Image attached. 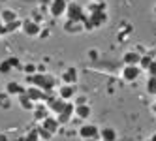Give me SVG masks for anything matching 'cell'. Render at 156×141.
Masks as SVG:
<instances>
[{
  "label": "cell",
  "instance_id": "1",
  "mask_svg": "<svg viewBox=\"0 0 156 141\" xmlns=\"http://www.w3.org/2000/svg\"><path fill=\"white\" fill-rule=\"evenodd\" d=\"M27 83H32L34 86L41 90H53L55 89V79L51 77L49 73H32L27 75Z\"/></svg>",
  "mask_w": 156,
  "mask_h": 141
},
{
  "label": "cell",
  "instance_id": "2",
  "mask_svg": "<svg viewBox=\"0 0 156 141\" xmlns=\"http://www.w3.org/2000/svg\"><path fill=\"white\" fill-rule=\"evenodd\" d=\"M66 15H68L70 21H77V23H85V12H83V8L77 4V2H70L68 8H66Z\"/></svg>",
  "mask_w": 156,
  "mask_h": 141
},
{
  "label": "cell",
  "instance_id": "3",
  "mask_svg": "<svg viewBox=\"0 0 156 141\" xmlns=\"http://www.w3.org/2000/svg\"><path fill=\"white\" fill-rule=\"evenodd\" d=\"M79 136L83 139H98L100 137V130L94 124H83L79 128Z\"/></svg>",
  "mask_w": 156,
  "mask_h": 141
},
{
  "label": "cell",
  "instance_id": "4",
  "mask_svg": "<svg viewBox=\"0 0 156 141\" xmlns=\"http://www.w3.org/2000/svg\"><path fill=\"white\" fill-rule=\"evenodd\" d=\"M75 113V105L73 104H70V102H66V105H64V109L58 113V117H57V121H58V124H66V122H70V118H72V115Z\"/></svg>",
  "mask_w": 156,
  "mask_h": 141
},
{
  "label": "cell",
  "instance_id": "5",
  "mask_svg": "<svg viewBox=\"0 0 156 141\" xmlns=\"http://www.w3.org/2000/svg\"><path fill=\"white\" fill-rule=\"evenodd\" d=\"M66 8H68V0H53L51 15L53 17H60L62 13H66Z\"/></svg>",
  "mask_w": 156,
  "mask_h": 141
},
{
  "label": "cell",
  "instance_id": "6",
  "mask_svg": "<svg viewBox=\"0 0 156 141\" xmlns=\"http://www.w3.org/2000/svg\"><path fill=\"white\" fill-rule=\"evenodd\" d=\"M25 94L28 96L32 102H43V100H45V90L38 89V86H28V89L25 90Z\"/></svg>",
  "mask_w": 156,
  "mask_h": 141
},
{
  "label": "cell",
  "instance_id": "7",
  "mask_svg": "<svg viewBox=\"0 0 156 141\" xmlns=\"http://www.w3.org/2000/svg\"><path fill=\"white\" fill-rule=\"evenodd\" d=\"M21 26H23V32H25L27 36H38L40 32H41L40 26H38V23H34V21H25Z\"/></svg>",
  "mask_w": 156,
  "mask_h": 141
},
{
  "label": "cell",
  "instance_id": "8",
  "mask_svg": "<svg viewBox=\"0 0 156 141\" xmlns=\"http://www.w3.org/2000/svg\"><path fill=\"white\" fill-rule=\"evenodd\" d=\"M139 72H141L139 66H126L124 72H122V77H124L126 81H136L139 77Z\"/></svg>",
  "mask_w": 156,
  "mask_h": 141
},
{
  "label": "cell",
  "instance_id": "9",
  "mask_svg": "<svg viewBox=\"0 0 156 141\" xmlns=\"http://www.w3.org/2000/svg\"><path fill=\"white\" fill-rule=\"evenodd\" d=\"M58 121H57V118H53V117H45V118H43V130H47V132L49 134H55V132H57V130H58Z\"/></svg>",
  "mask_w": 156,
  "mask_h": 141
},
{
  "label": "cell",
  "instance_id": "10",
  "mask_svg": "<svg viewBox=\"0 0 156 141\" xmlns=\"http://www.w3.org/2000/svg\"><path fill=\"white\" fill-rule=\"evenodd\" d=\"M47 105H49V109L53 111V113H60L62 109H64V105H66V100H62V98H53V100H49L47 102Z\"/></svg>",
  "mask_w": 156,
  "mask_h": 141
},
{
  "label": "cell",
  "instance_id": "11",
  "mask_svg": "<svg viewBox=\"0 0 156 141\" xmlns=\"http://www.w3.org/2000/svg\"><path fill=\"white\" fill-rule=\"evenodd\" d=\"M62 81L66 85H75V81H77V70L75 68H68L62 73Z\"/></svg>",
  "mask_w": 156,
  "mask_h": 141
},
{
  "label": "cell",
  "instance_id": "12",
  "mask_svg": "<svg viewBox=\"0 0 156 141\" xmlns=\"http://www.w3.org/2000/svg\"><path fill=\"white\" fill-rule=\"evenodd\" d=\"M139 60H141L139 53L130 51V53H126V55H124V64H126V66H139Z\"/></svg>",
  "mask_w": 156,
  "mask_h": 141
},
{
  "label": "cell",
  "instance_id": "13",
  "mask_svg": "<svg viewBox=\"0 0 156 141\" xmlns=\"http://www.w3.org/2000/svg\"><path fill=\"white\" fill-rule=\"evenodd\" d=\"M75 96V86L73 85H66V86H60V94H58V98L62 100H70Z\"/></svg>",
  "mask_w": 156,
  "mask_h": 141
},
{
  "label": "cell",
  "instance_id": "14",
  "mask_svg": "<svg viewBox=\"0 0 156 141\" xmlns=\"http://www.w3.org/2000/svg\"><path fill=\"white\" fill-rule=\"evenodd\" d=\"M100 137H102V141H117V132L113 128H104L100 130Z\"/></svg>",
  "mask_w": 156,
  "mask_h": 141
},
{
  "label": "cell",
  "instance_id": "15",
  "mask_svg": "<svg viewBox=\"0 0 156 141\" xmlns=\"http://www.w3.org/2000/svg\"><path fill=\"white\" fill-rule=\"evenodd\" d=\"M27 89H23V86H21L19 83H15V81H12V83H8V86H6V92L8 94H23Z\"/></svg>",
  "mask_w": 156,
  "mask_h": 141
},
{
  "label": "cell",
  "instance_id": "16",
  "mask_svg": "<svg viewBox=\"0 0 156 141\" xmlns=\"http://www.w3.org/2000/svg\"><path fill=\"white\" fill-rule=\"evenodd\" d=\"M75 115L79 117V118H88V117H90V107H88L87 104L75 105Z\"/></svg>",
  "mask_w": 156,
  "mask_h": 141
},
{
  "label": "cell",
  "instance_id": "17",
  "mask_svg": "<svg viewBox=\"0 0 156 141\" xmlns=\"http://www.w3.org/2000/svg\"><path fill=\"white\" fill-rule=\"evenodd\" d=\"M19 102H21V107H23V109H27V111L34 109V102H32L25 92H23V94H19Z\"/></svg>",
  "mask_w": 156,
  "mask_h": 141
},
{
  "label": "cell",
  "instance_id": "18",
  "mask_svg": "<svg viewBox=\"0 0 156 141\" xmlns=\"http://www.w3.org/2000/svg\"><path fill=\"white\" fill-rule=\"evenodd\" d=\"M64 30L66 32H81L83 30V23H77V21H70L68 19V23H66Z\"/></svg>",
  "mask_w": 156,
  "mask_h": 141
},
{
  "label": "cell",
  "instance_id": "19",
  "mask_svg": "<svg viewBox=\"0 0 156 141\" xmlns=\"http://www.w3.org/2000/svg\"><path fill=\"white\" fill-rule=\"evenodd\" d=\"M2 21L8 25V23H13V21H17V15L15 12H12V9H4L2 12Z\"/></svg>",
  "mask_w": 156,
  "mask_h": 141
},
{
  "label": "cell",
  "instance_id": "20",
  "mask_svg": "<svg viewBox=\"0 0 156 141\" xmlns=\"http://www.w3.org/2000/svg\"><path fill=\"white\" fill-rule=\"evenodd\" d=\"M34 115H36V118H38V121H43V118L47 117V109H45V107H43V105H40L38 109L34 111Z\"/></svg>",
  "mask_w": 156,
  "mask_h": 141
},
{
  "label": "cell",
  "instance_id": "21",
  "mask_svg": "<svg viewBox=\"0 0 156 141\" xmlns=\"http://www.w3.org/2000/svg\"><path fill=\"white\" fill-rule=\"evenodd\" d=\"M151 62H152V57H151V55L141 57V60H139V68H145V70H147V68L151 66Z\"/></svg>",
  "mask_w": 156,
  "mask_h": 141
},
{
  "label": "cell",
  "instance_id": "22",
  "mask_svg": "<svg viewBox=\"0 0 156 141\" xmlns=\"http://www.w3.org/2000/svg\"><path fill=\"white\" fill-rule=\"evenodd\" d=\"M147 90H149V94H156V77H149Z\"/></svg>",
  "mask_w": 156,
  "mask_h": 141
},
{
  "label": "cell",
  "instance_id": "23",
  "mask_svg": "<svg viewBox=\"0 0 156 141\" xmlns=\"http://www.w3.org/2000/svg\"><path fill=\"white\" fill-rule=\"evenodd\" d=\"M9 70H12V64H9V62H2V64H0V72H2V73H8Z\"/></svg>",
  "mask_w": 156,
  "mask_h": 141
},
{
  "label": "cell",
  "instance_id": "24",
  "mask_svg": "<svg viewBox=\"0 0 156 141\" xmlns=\"http://www.w3.org/2000/svg\"><path fill=\"white\" fill-rule=\"evenodd\" d=\"M38 137H40L38 130H34V132H30V134L27 136V141H38Z\"/></svg>",
  "mask_w": 156,
  "mask_h": 141
},
{
  "label": "cell",
  "instance_id": "25",
  "mask_svg": "<svg viewBox=\"0 0 156 141\" xmlns=\"http://www.w3.org/2000/svg\"><path fill=\"white\" fill-rule=\"evenodd\" d=\"M147 70H149V73H151V77H156V60L151 62V66H149Z\"/></svg>",
  "mask_w": 156,
  "mask_h": 141
},
{
  "label": "cell",
  "instance_id": "26",
  "mask_svg": "<svg viewBox=\"0 0 156 141\" xmlns=\"http://www.w3.org/2000/svg\"><path fill=\"white\" fill-rule=\"evenodd\" d=\"M25 72H27V75H32V73L36 72V66H34V64H28V66L25 68Z\"/></svg>",
  "mask_w": 156,
  "mask_h": 141
},
{
  "label": "cell",
  "instance_id": "27",
  "mask_svg": "<svg viewBox=\"0 0 156 141\" xmlns=\"http://www.w3.org/2000/svg\"><path fill=\"white\" fill-rule=\"evenodd\" d=\"M83 104H87V98L85 96H79V98L75 100V105H83Z\"/></svg>",
  "mask_w": 156,
  "mask_h": 141
},
{
  "label": "cell",
  "instance_id": "28",
  "mask_svg": "<svg viewBox=\"0 0 156 141\" xmlns=\"http://www.w3.org/2000/svg\"><path fill=\"white\" fill-rule=\"evenodd\" d=\"M8 62H9V64H12V68H13V66H15V68L19 66V60H17V58H9Z\"/></svg>",
  "mask_w": 156,
  "mask_h": 141
},
{
  "label": "cell",
  "instance_id": "29",
  "mask_svg": "<svg viewBox=\"0 0 156 141\" xmlns=\"http://www.w3.org/2000/svg\"><path fill=\"white\" fill-rule=\"evenodd\" d=\"M0 34H6V26L4 25H0Z\"/></svg>",
  "mask_w": 156,
  "mask_h": 141
},
{
  "label": "cell",
  "instance_id": "30",
  "mask_svg": "<svg viewBox=\"0 0 156 141\" xmlns=\"http://www.w3.org/2000/svg\"><path fill=\"white\" fill-rule=\"evenodd\" d=\"M151 109H152V113H154V115H156V102H154V104H152V107H151Z\"/></svg>",
  "mask_w": 156,
  "mask_h": 141
},
{
  "label": "cell",
  "instance_id": "31",
  "mask_svg": "<svg viewBox=\"0 0 156 141\" xmlns=\"http://www.w3.org/2000/svg\"><path fill=\"white\" fill-rule=\"evenodd\" d=\"M151 141H156V136H152V139H151Z\"/></svg>",
  "mask_w": 156,
  "mask_h": 141
},
{
  "label": "cell",
  "instance_id": "32",
  "mask_svg": "<svg viewBox=\"0 0 156 141\" xmlns=\"http://www.w3.org/2000/svg\"><path fill=\"white\" fill-rule=\"evenodd\" d=\"M85 141H96V139H85Z\"/></svg>",
  "mask_w": 156,
  "mask_h": 141
},
{
  "label": "cell",
  "instance_id": "33",
  "mask_svg": "<svg viewBox=\"0 0 156 141\" xmlns=\"http://www.w3.org/2000/svg\"><path fill=\"white\" fill-rule=\"evenodd\" d=\"M94 2H102V0H94Z\"/></svg>",
  "mask_w": 156,
  "mask_h": 141
}]
</instances>
